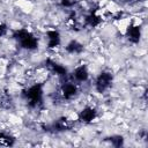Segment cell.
<instances>
[{
  "label": "cell",
  "mask_w": 148,
  "mask_h": 148,
  "mask_svg": "<svg viewBox=\"0 0 148 148\" xmlns=\"http://www.w3.org/2000/svg\"><path fill=\"white\" fill-rule=\"evenodd\" d=\"M21 99L31 111L42 110L45 101V81H34L21 89Z\"/></svg>",
  "instance_id": "6da1fadb"
},
{
  "label": "cell",
  "mask_w": 148,
  "mask_h": 148,
  "mask_svg": "<svg viewBox=\"0 0 148 148\" xmlns=\"http://www.w3.org/2000/svg\"><path fill=\"white\" fill-rule=\"evenodd\" d=\"M16 45L25 52H35L39 47V37L29 28H16L12 31Z\"/></svg>",
  "instance_id": "7a4b0ae2"
},
{
  "label": "cell",
  "mask_w": 148,
  "mask_h": 148,
  "mask_svg": "<svg viewBox=\"0 0 148 148\" xmlns=\"http://www.w3.org/2000/svg\"><path fill=\"white\" fill-rule=\"evenodd\" d=\"M57 91L62 103L72 102L76 99L77 96L80 95V86L68 76L64 80H60V84L58 86Z\"/></svg>",
  "instance_id": "3957f363"
},
{
  "label": "cell",
  "mask_w": 148,
  "mask_h": 148,
  "mask_svg": "<svg viewBox=\"0 0 148 148\" xmlns=\"http://www.w3.org/2000/svg\"><path fill=\"white\" fill-rule=\"evenodd\" d=\"M113 82H114V74L112 73V71L102 69L94 77V81H92L94 90L98 95H104L112 88Z\"/></svg>",
  "instance_id": "277c9868"
},
{
  "label": "cell",
  "mask_w": 148,
  "mask_h": 148,
  "mask_svg": "<svg viewBox=\"0 0 148 148\" xmlns=\"http://www.w3.org/2000/svg\"><path fill=\"white\" fill-rule=\"evenodd\" d=\"M42 68L49 75L56 76L59 80H64V79H66V77L69 76V71L65 66V64L58 61L57 59H54L52 57H47V58L44 59L43 65H42Z\"/></svg>",
  "instance_id": "5b68a950"
},
{
  "label": "cell",
  "mask_w": 148,
  "mask_h": 148,
  "mask_svg": "<svg viewBox=\"0 0 148 148\" xmlns=\"http://www.w3.org/2000/svg\"><path fill=\"white\" fill-rule=\"evenodd\" d=\"M72 128H73V121L68 117H66V116L58 117L57 119L52 120L51 123L42 124V130L45 133H49V134L65 133V132L71 131Z\"/></svg>",
  "instance_id": "8992f818"
},
{
  "label": "cell",
  "mask_w": 148,
  "mask_h": 148,
  "mask_svg": "<svg viewBox=\"0 0 148 148\" xmlns=\"http://www.w3.org/2000/svg\"><path fill=\"white\" fill-rule=\"evenodd\" d=\"M98 118V110L95 105L87 104L80 109L76 113V121L83 125H90L95 123Z\"/></svg>",
  "instance_id": "52a82bcc"
},
{
  "label": "cell",
  "mask_w": 148,
  "mask_h": 148,
  "mask_svg": "<svg viewBox=\"0 0 148 148\" xmlns=\"http://www.w3.org/2000/svg\"><path fill=\"white\" fill-rule=\"evenodd\" d=\"M124 37L126 38V40L130 44L138 45L141 42V38H142V27H141V24H139L134 21H131L125 28Z\"/></svg>",
  "instance_id": "ba28073f"
},
{
  "label": "cell",
  "mask_w": 148,
  "mask_h": 148,
  "mask_svg": "<svg viewBox=\"0 0 148 148\" xmlns=\"http://www.w3.org/2000/svg\"><path fill=\"white\" fill-rule=\"evenodd\" d=\"M69 77L77 83L79 86L84 84L87 82H89L90 80V71L87 64H79L76 65L71 72H69Z\"/></svg>",
  "instance_id": "9c48e42d"
},
{
  "label": "cell",
  "mask_w": 148,
  "mask_h": 148,
  "mask_svg": "<svg viewBox=\"0 0 148 148\" xmlns=\"http://www.w3.org/2000/svg\"><path fill=\"white\" fill-rule=\"evenodd\" d=\"M44 39H45V47L49 51H54L61 46L62 37L58 29L51 28L47 29L44 32Z\"/></svg>",
  "instance_id": "30bf717a"
},
{
  "label": "cell",
  "mask_w": 148,
  "mask_h": 148,
  "mask_svg": "<svg viewBox=\"0 0 148 148\" xmlns=\"http://www.w3.org/2000/svg\"><path fill=\"white\" fill-rule=\"evenodd\" d=\"M104 21L103 14H99L98 12H87L82 17L81 25L83 29H96L101 27Z\"/></svg>",
  "instance_id": "8fae6325"
},
{
  "label": "cell",
  "mask_w": 148,
  "mask_h": 148,
  "mask_svg": "<svg viewBox=\"0 0 148 148\" xmlns=\"http://www.w3.org/2000/svg\"><path fill=\"white\" fill-rule=\"evenodd\" d=\"M84 50H86V45L75 38L68 40L64 46V51L68 56H80L84 52Z\"/></svg>",
  "instance_id": "7c38bea8"
},
{
  "label": "cell",
  "mask_w": 148,
  "mask_h": 148,
  "mask_svg": "<svg viewBox=\"0 0 148 148\" xmlns=\"http://www.w3.org/2000/svg\"><path fill=\"white\" fill-rule=\"evenodd\" d=\"M16 143V138L6 131H0V146L5 147H13Z\"/></svg>",
  "instance_id": "4fadbf2b"
},
{
  "label": "cell",
  "mask_w": 148,
  "mask_h": 148,
  "mask_svg": "<svg viewBox=\"0 0 148 148\" xmlns=\"http://www.w3.org/2000/svg\"><path fill=\"white\" fill-rule=\"evenodd\" d=\"M104 141L108 142L110 146L116 147V148L123 147L124 143H125V139H124V136L120 135V134H112V135L105 136V138H104Z\"/></svg>",
  "instance_id": "5bb4252c"
},
{
  "label": "cell",
  "mask_w": 148,
  "mask_h": 148,
  "mask_svg": "<svg viewBox=\"0 0 148 148\" xmlns=\"http://www.w3.org/2000/svg\"><path fill=\"white\" fill-rule=\"evenodd\" d=\"M13 105H14V101H13L10 94H8L7 91L1 92L0 94V108L9 110L13 108Z\"/></svg>",
  "instance_id": "9a60e30c"
},
{
  "label": "cell",
  "mask_w": 148,
  "mask_h": 148,
  "mask_svg": "<svg viewBox=\"0 0 148 148\" xmlns=\"http://www.w3.org/2000/svg\"><path fill=\"white\" fill-rule=\"evenodd\" d=\"M77 0H59V6L62 9H67V10H72L74 9V7L77 5Z\"/></svg>",
  "instance_id": "2e32d148"
},
{
  "label": "cell",
  "mask_w": 148,
  "mask_h": 148,
  "mask_svg": "<svg viewBox=\"0 0 148 148\" xmlns=\"http://www.w3.org/2000/svg\"><path fill=\"white\" fill-rule=\"evenodd\" d=\"M8 32H9V28H8L7 23H5V22H0V38L7 36Z\"/></svg>",
  "instance_id": "e0dca14e"
},
{
  "label": "cell",
  "mask_w": 148,
  "mask_h": 148,
  "mask_svg": "<svg viewBox=\"0 0 148 148\" xmlns=\"http://www.w3.org/2000/svg\"><path fill=\"white\" fill-rule=\"evenodd\" d=\"M126 3H136L138 1H140V0H124Z\"/></svg>",
  "instance_id": "ac0fdd59"
},
{
  "label": "cell",
  "mask_w": 148,
  "mask_h": 148,
  "mask_svg": "<svg viewBox=\"0 0 148 148\" xmlns=\"http://www.w3.org/2000/svg\"><path fill=\"white\" fill-rule=\"evenodd\" d=\"M110 1H111V2H119L120 0H110Z\"/></svg>",
  "instance_id": "d6986e66"
},
{
  "label": "cell",
  "mask_w": 148,
  "mask_h": 148,
  "mask_svg": "<svg viewBox=\"0 0 148 148\" xmlns=\"http://www.w3.org/2000/svg\"><path fill=\"white\" fill-rule=\"evenodd\" d=\"M143 1H145V0H143Z\"/></svg>",
  "instance_id": "ffe728a7"
}]
</instances>
